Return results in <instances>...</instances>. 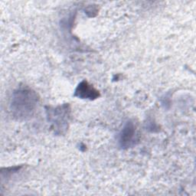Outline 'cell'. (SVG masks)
I'll return each mask as SVG.
<instances>
[{"label":"cell","instance_id":"6da1fadb","mask_svg":"<svg viewBox=\"0 0 196 196\" xmlns=\"http://www.w3.org/2000/svg\"><path fill=\"white\" fill-rule=\"evenodd\" d=\"M132 134H133V128L130 126H128L127 127L125 128V130H124V133L123 135V139L128 141L131 139L132 136H133Z\"/></svg>","mask_w":196,"mask_h":196}]
</instances>
